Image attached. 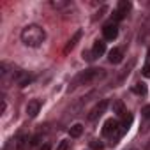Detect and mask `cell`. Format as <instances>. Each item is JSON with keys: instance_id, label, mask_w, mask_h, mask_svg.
I'll return each instance as SVG.
<instances>
[{"instance_id": "9", "label": "cell", "mask_w": 150, "mask_h": 150, "mask_svg": "<svg viewBox=\"0 0 150 150\" xmlns=\"http://www.w3.org/2000/svg\"><path fill=\"white\" fill-rule=\"evenodd\" d=\"M122 50L120 48H111L110 50V53H108V60L111 62V64H120L122 62Z\"/></svg>"}, {"instance_id": "2", "label": "cell", "mask_w": 150, "mask_h": 150, "mask_svg": "<svg viewBox=\"0 0 150 150\" xmlns=\"http://www.w3.org/2000/svg\"><path fill=\"white\" fill-rule=\"evenodd\" d=\"M104 69H88L81 74H78L72 81V87L71 88H76L78 85H87V83H92V81H97L101 78H104Z\"/></svg>"}, {"instance_id": "19", "label": "cell", "mask_w": 150, "mask_h": 150, "mask_svg": "<svg viewBox=\"0 0 150 150\" xmlns=\"http://www.w3.org/2000/svg\"><path fill=\"white\" fill-rule=\"evenodd\" d=\"M51 6H53L55 9H64V7L69 6V2H51Z\"/></svg>"}, {"instance_id": "26", "label": "cell", "mask_w": 150, "mask_h": 150, "mask_svg": "<svg viewBox=\"0 0 150 150\" xmlns=\"http://www.w3.org/2000/svg\"><path fill=\"white\" fill-rule=\"evenodd\" d=\"M131 150H134V148H131Z\"/></svg>"}, {"instance_id": "11", "label": "cell", "mask_w": 150, "mask_h": 150, "mask_svg": "<svg viewBox=\"0 0 150 150\" xmlns=\"http://www.w3.org/2000/svg\"><path fill=\"white\" fill-rule=\"evenodd\" d=\"M131 124H132V115L127 111V113L122 117V124H120L122 131H124V132H127V131H129V127H131Z\"/></svg>"}, {"instance_id": "10", "label": "cell", "mask_w": 150, "mask_h": 150, "mask_svg": "<svg viewBox=\"0 0 150 150\" xmlns=\"http://www.w3.org/2000/svg\"><path fill=\"white\" fill-rule=\"evenodd\" d=\"M80 39H81V30H78L76 34H74V35H72V39H71V41L67 42V46L64 48V53L67 55L69 51H72V48H74V46H76V42H78Z\"/></svg>"}, {"instance_id": "24", "label": "cell", "mask_w": 150, "mask_h": 150, "mask_svg": "<svg viewBox=\"0 0 150 150\" xmlns=\"http://www.w3.org/2000/svg\"><path fill=\"white\" fill-rule=\"evenodd\" d=\"M146 62L150 64V48H148V53H146Z\"/></svg>"}, {"instance_id": "6", "label": "cell", "mask_w": 150, "mask_h": 150, "mask_svg": "<svg viewBox=\"0 0 150 150\" xmlns=\"http://www.w3.org/2000/svg\"><path fill=\"white\" fill-rule=\"evenodd\" d=\"M120 129V122L118 120H115V118H110V120H106L104 122V127H103V134L104 136H113L117 131Z\"/></svg>"}, {"instance_id": "18", "label": "cell", "mask_w": 150, "mask_h": 150, "mask_svg": "<svg viewBox=\"0 0 150 150\" xmlns=\"http://www.w3.org/2000/svg\"><path fill=\"white\" fill-rule=\"evenodd\" d=\"M141 115H143V118L150 120V104H146V106L141 108Z\"/></svg>"}, {"instance_id": "13", "label": "cell", "mask_w": 150, "mask_h": 150, "mask_svg": "<svg viewBox=\"0 0 150 150\" xmlns=\"http://www.w3.org/2000/svg\"><path fill=\"white\" fill-rule=\"evenodd\" d=\"M81 132H83V125H81V124H74V125H71V129H69L71 138H80Z\"/></svg>"}, {"instance_id": "16", "label": "cell", "mask_w": 150, "mask_h": 150, "mask_svg": "<svg viewBox=\"0 0 150 150\" xmlns=\"http://www.w3.org/2000/svg\"><path fill=\"white\" fill-rule=\"evenodd\" d=\"M27 141H28V136H25V134H21V136H18V139H16V146L21 150L25 145H27Z\"/></svg>"}, {"instance_id": "20", "label": "cell", "mask_w": 150, "mask_h": 150, "mask_svg": "<svg viewBox=\"0 0 150 150\" xmlns=\"http://www.w3.org/2000/svg\"><path fill=\"white\" fill-rule=\"evenodd\" d=\"M39 143H41V134H35V136L30 139V145H32V146H37Z\"/></svg>"}, {"instance_id": "4", "label": "cell", "mask_w": 150, "mask_h": 150, "mask_svg": "<svg viewBox=\"0 0 150 150\" xmlns=\"http://www.w3.org/2000/svg\"><path fill=\"white\" fill-rule=\"evenodd\" d=\"M106 108H108V101H106V99L99 101V103L90 110V113H88V120H96V118H99V117L106 111Z\"/></svg>"}, {"instance_id": "23", "label": "cell", "mask_w": 150, "mask_h": 150, "mask_svg": "<svg viewBox=\"0 0 150 150\" xmlns=\"http://www.w3.org/2000/svg\"><path fill=\"white\" fill-rule=\"evenodd\" d=\"M39 150H51V145H50V143H44V145H41Z\"/></svg>"}, {"instance_id": "5", "label": "cell", "mask_w": 150, "mask_h": 150, "mask_svg": "<svg viewBox=\"0 0 150 150\" xmlns=\"http://www.w3.org/2000/svg\"><path fill=\"white\" fill-rule=\"evenodd\" d=\"M129 9H131V4L127 2V0H120V2H118V9H117V11H115V14H113L115 23H117V21H120V20H124V18H125V14L129 13Z\"/></svg>"}, {"instance_id": "1", "label": "cell", "mask_w": 150, "mask_h": 150, "mask_svg": "<svg viewBox=\"0 0 150 150\" xmlns=\"http://www.w3.org/2000/svg\"><path fill=\"white\" fill-rule=\"evenodd\" d=\"M44 39H46V32L39 25H27L21 30V41H23V44H27L30 48L41 46L44 42Z\"/></svg>"}, {"instance_id": "8", "label": "cell", "mask_w": 150, "mask_h": 150, "mask_svg": "<svg viewBox=\"0 0 150 150\" xmlns=\"http://www.w3.org/2000/svg\"><path fill=\"white\" fill-rule=\"evenodd\" d=\"M104 51H106V44H104L103 41H96V44H94V48H92V51H90V60L101 57Z\"/></svg>"}, {"instance_id": "12", "label": "cell", "mask_w": 150, "mask_h": 150, "mask_svg": "<svg viewBox=\"0 0 150 150\" xmlns=\"http://www.w3.org/2000/svg\"><path fill=\"white\" fill-rule=\"evenodd\" d=\"M113 113H117L118 117H124L127 113V110H125V106H124L122 101H115L113 103Z\"/></svg>"}, {"instance_id": "15", "label": "cell", "mask_w": 150, "mask_h": 150, "mask_svg": "<svg viewBox=\"0 0 150 150\" xmlns=\"http://www.w3.org/2000/svg\"><path fill=\"white\" fill-rule=\"evenodd\" d=\"M30 81H32V76H30V74H23V72H21V76L18 78L16 83H18L20 87H25V85H28Z\"/></svg>"}, {"instance_id": "25", "label": "cell", "mask_w": 150, "mask_h": 150, "mask_svg": "<svg viewBox=\"0 0 150 150\" xmlns=\"http://www.w3.org/2000/svg\"><path fill=\"white\" fill-rule=\"evenodd\" d=\"M146 150H150V141H148V145H146Z\"/></svg>"}, {"instance_id": "22", "label": "cell", "mask_w": 150, "mask_h": 150, "mask_svg": "<svg viewBox=\"0 0 150 150\" xmlns=\"http://www.w3.org/2000/svg\"><path fill=\"white\" fill-rule=\"evenodd\" d=\"M141 72H143V76L150 78V64H148V62L145 64V67H143V71H141Z\"/></svg>"}, {"instance_id": "17", "label": "cell", "mask_w": 150, "mask_h": 150, "mask_svg": "<svg viewBox=\"0 0 150 150\" xmlns=\"http://www.w3.org/2000/svg\"><path fill=\"white\" fill-rule=\"evenodd\" d=\"M90 148H92V150H104V145H103L99 139H92V141H90Z\"/></svg>"}, {"instance_id": "3", "label": "cell", "mask_w": 150, "mask_h": 150, "mask_svg": "<svg viewBox=\"0 0 150 150\" xmlns=\"http://www.w3.org/2000/svg\"><path fill=\"white\" fill-rule=\"evenodd\" d=\"M117 35H118V25L115 21H110L103 27V37L106 41H113V39H117Z\"/></svg>"}, {"instance_id": "7", "label": "cell", "mask_w": 150, "mask_h": 150, "mask_svg": "<svg viewBox=\"0 0 150 150\" xmlns=\"http://www.w3.org/2000/svg\"><path fill=\"white\" fill-rule=\"evenodd\" d=\"M39 110H41V101H37V99H34V101H30V103L27 104V115H28L30 118L37 117Z\"/></svg>"}, {"instance_id": "21", "label": "cell", "mask_w": 150, "mask_h": 150, "mask_svg": "<svg viewBox=\"0 0 150 150\" xmlns=\"http://www.w3.org/2000/svg\"><path fill=\"white\" fill-rule=\"evenodd\" d=\"M67 148H69V141H65V139H64V141H60V143H58V146H57V150H67Z\"/></svg>"}, {"instance_id": "14", "label": "cell", "mask_w": 150, "mask_h": 150, "mask_svg": "<svg viewBox=\"0 0 150 150\" xmlns=\"http://www.w3.org/2000/svg\"><path fill=\"white\" fill-rule=\"evenodd\" d=\"M132 92H134V94H138V96H145V94H146V85H145V83H141V81H138V83L132 87Z\"/></svg>"}]
</instances>
